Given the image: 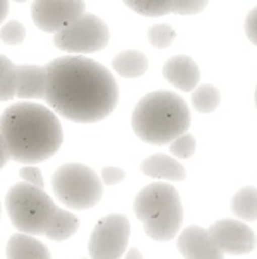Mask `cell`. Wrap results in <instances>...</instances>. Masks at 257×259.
Instances as JSON below:
<instances>
[{
  "mask_svg": "<svg viewBox=\"0 0 257 259\" xmlns=\"http://www.w3.org/2000/svg\"><path fill=\"white\" fill-rule=\"evenodd\" d=\"M44 99L64 118L97 123L118 103V85L111 71L85 56H62L45 65Z\"/></svg>",
  "mask_w": 257,
  "mask_h": 259,
  "instance_id": "obj_1",
  "label": "cell"
},
{
  "mask_svg": "<svg viewBox=\"0 0 257 259\" xmlns=\"http://www.w3.org/2000/svg\"><path fill=\"white\" fill-rule=\"evenodd\" d=\"M0 134L9 158L23 164H38L53 156L64 140L53 111L32 102L6 108L0 117Z\"/></svg>",
  "mask_w": 257,
  "mask_h": 259,
  "instance_id": "obj_2",
  "label": "cell"
},
{
  "mask_svg": "<svg viewBox=\"0 0 257 259\" xmlns=\"http://www.w3.org/2000/svg\"><path fill=\"white\" fill-rule=\"evenodd\" d=\"M191 114L186 102L176 93L159 90L145 94L135 106L132 127L150 144H167L186 134Z\"/></svg>",
  "mask_w": 257,
  "mask_h": 259,
  "instance_id": "obj_3",
  "label": "cell"
},
{
  "mask_svg": "<svg viewBox=\"0 0 257 259\" xmlns=\"http://www.w3.org/2000/svg\"><path fill=\"white\" fill-rule=\"evenodd\" d=\"M133 211L145 234L156 241H170L180 231L183 208L177 190L170 184H150L133 202Z\"/></svg>",
  "mask_w": 257,
  "mask_h": 259,
  "instance_id": "obj_4",
  "label": "cell"
},
{
  "mask_svg": "<svg viewBox=\"0 0 257 259\" xmlns=\"http://www.w3.org/2000/svg\"><path fill=\"white\" fill-rule=\"evenodd\" d=\"M11 223L24 235H44L47 223L56 206L50 196L36 187L20 182L9 188L5 197Z\"/></svg>",
  "mask_w": 257,
  "mask_h": 259,
  "instance_id": "obj_5",
  "label": "cell"
},
{
  "mask_svg": "<svg viewBox=\"0 0 257 259\" xmlns=\"http://www.w3.org/2000/svg\"><path fill=\"white\" fill-rule=\"evenodd\" d=\"M55 196L68 208L85 211L94 208L103 196L98 175L83 164H64L52 176Z\"/></svg>",
  "mask_w": 257,
  "mask_h": 259,
  "instance_id": "obj_6",
  "label": "cell"
},
{
  "mask_svg": "<svg viewBox=\"0 0 257 259\" xmlns=\"http://www.w3.org/2000/svg\"><path fill=\"white\" fill-rule=\"evenodd\" d=\"M109 29L106 23L89 12H85L61 32L55 33L53 42L58 49L70 53H94L109 42Z\"/></svg>",
  "mask_w": 257,
  "mask_h": 259,
  "instance_id": "obj_7",
  "label": "cell"
},
{
  "mask_svg": "<svg viewBox=\"0 0 257 259\" xmlns=\"http://www.w3.org/2000/svg\"><path fill=\"white\" fill-rule=\"evenodd\" d=\"M130 237V222L121 214L103 217L92 229L88 244L91 259H121Z\"/></svg>",
  "mask_w": 257,
  "mask_h": 259,
  "instance_id": "obj_8",
  "label": "cell"
},
{
  "mask_svg": "<svg viewBox=\"0 0 257 259\" xmlns=\"http://www.w3.org/2000/svg\"><path fill=\"white\" fill-rule=\"evenodd\" d=\"M35 26L48 33H58L85 14L82 0H36L30 8Z\"/></svg>",
  "mask_w": 257,
  "mask_h": 259,
  "instance_id": "obj_9",
  "label": "cell"
},
{
  "mask_svg": "<svg viewBox=\"0 0 257 259\" xmlns=\"http://www.w3.org/2000/svg\"><path fill=\"white\" fill-rule=\"evenodd\" d=\"M208 232L223 255H245L256 249V234L248 225L239 220H218L208 229Z\"/></svg>",
  "mask_w": 257,
  "mask_h": 259,
  "instance_id": "obj_10",
  "label": "cell"
},
{
  "mask_svg": "<svg viewBox=\"0 0 257 259\" xmlns=\"http://www.w3.org/2000/svg\"><path fill=\"white\" fill-rule=\"evenodd\" d=\"M177 249L185 259H224L223 252L217 247L208 229L195 225L180 232Z\"/></svg>",
  "mask_w": 257,
  "mask_h": 259,
  "instance_id": "obj_11",
  "label": "cell"
},
{
  "mask_svg": "<svg viewBox=\"0 0 257 259\" xmlns=\"http://www.w3.org/2000/svg\"><path fill=\"white\" fill-rule=\"evenodd\" d=\"M164 77L182 91H192L200 82V68L197 62L186 55L171 56L162 67Z\"/></svg>",
  "mask_w": 257,
  "mask_h": 259,
  "instance_id": "obj_12",
  "label": "cell"
},
{
  "mask_svg": "<svg viewBox=\"0 0 257 259\" xmlns=\"http://www.w3.org/2000/svg\"><path fill=\"white\" fill-rule=\"evenodd\" d=\"M17 97L21 99H44L47 87L45 65H15Z\"/></svg>",
  "mask_w": 257,
  "mask_h": 259,
  "instance_id": "obj_13",
  "label": "cell"
},
{
  "mask_svg": "<svg viewBox=\"0 0 257 259\" xmlns=\"http://www.w3.org/2000/svg\"><path fill=\"white\" fill-rule=\"evenodd\" d=\"M141 171L155 179H167V181H183L186 178L185 167L176 161L174 158L156 153L141 164Z\"/></svg>",
  "mask_w": 257,
  "mask_h": 259,
  "instance_id": "obj_14",
  "label": "cell"
},
{
  "mask_svg": "<svg viewBox=\"0 0 257 259\" xmlns=\"http://www.w3.org/2000/svg\"><path fill=\"white\" fill-rule=\"evenodd\" d=\"M6 259H52L48 249L35 237L14 234L6 244Z\"/></svg>",
  "mask_w": 257,
  "mask_h": 259,
  "instance_id": "obj_15",
  "label": "cell"
},
{
  "mask_svg": "<svg viewBox=\"0 0 257 259\" xmlns=\"http://www.w3.org/2000/svg\"><path fill=\"white\" fill-rule=\"evenodd\" d=\"M112 68L126 79H135L147 71L148 59L139 50H123L112 59Z\"/></svg>",
  "mask_w": 257,
  "mask_h": 259,
  "instance_id": "obj_16",
  "label": "cell"
},
{
  "mask_svg": "<svg viewBox=\"0 0 257 259\" xmlns=\"http://www.w3.org/2000/svg\"><path fill=\"white\" fill-rule=\"evenodd\" d=\"M79 229V220L74 214L56 208L53 215L50 217L44 235L53 241H64L73 237Z\"/></svg>",
  "mask_w": 257,
  "mask_h": 259,
  "instance_id": "obj_17",
  "label": "cell"
},
{
  "mask_svg": "<svg viewBox=\"0 0 257 259\" xmlns=\"http://www.w3.org/2000/svg\"><path fill=\"white\" fill-rule=\"evenodd\" d=\"M232 211L236 217L254 222L257 220V188L245 187L232 199Z\"/></svg>",
  "mask_w": 257,
  "mask_h": 259,
  "instance_id": "obj_18",
  "label": "cell"
},
{
  "mask_svg": "<svg viewBox=\"0 0 257 259\" xmlns=\"http://www.w3.org/2000/svg\"><path fill=\"white\" fill-rule=\"evenodd\" d=\"M220 100H221V96H220L218 88H215L211 83L200 85L192 93V105L201 114L214 112L218 108Z\"/></svg>",
  "mask_w": 257,
  "mask_h": 259,
  "instance_id": "obj_19",
  "label": "cell"
},
{
  "mask_svg": "<svg viewBox=\"0 0 257 259\" xmlns=\"http://www.w3.org/2000/svg\"><path fill=\"white\" fill-rule=\"evenodd\" d=\"M124 3L145 17H161L173 12V0H126Z\"/></svg>",
  "mask_w": 257,
  "mask_h": 259,
  "instance_id": "obj_20",
  "label": "cell"
},
{
  "mask_svg": "<svg viewBox=\"0 0 257 259\" xmlns=\"http://www.w3.org/2000/svg\"><path fill=\"white\" fill-rule=\"evenodd\" d=\"M176 39V30L168 24H155L148 29V41L158 47L165 49Z\"/></svg>",
  "mask_w": 257,
  "mask_h": 259,
  "instance_id": "obj_21",
  "label": "cell"
},
{
  "mask_svg": "<svg viewBox=\"0 0 257 259\" xmlns=\"http://www.w3.org/2000/svg\"><path fill=\"white\" fill-rule=\"evenodd\" d=\"M195 149H197V141H195L194 135H191V134H183L170 143L171 155H174L176 158H182V159L191 158L194 155Z\"/></svg>",
  "mask_w": 257,
  "mask_h": 259,
  "instance_id": "obj_22",
  "label": "cell"
},
{
  "mask_svg": "<svg viewBox=\"0 0 257 259\" xmlns=\"http://www.w3.org/2000/svg\"><path fill=\"white\" fill-rule=\"evenodd\" d=\"M24 38H26V27L17 20L5 23L0 29V39L6 44L11 46L21 44Z\"/></svg>",
  "mask_w": 257,
  "mask_h": 259,
  "instance_id": "obj_23",
  "label": "cell"
},
{
  "mask_svg": "<svg viewBox=\"0 0 257 259\" xmlns=\"http://www.w3.org/2000/svg\"><path fill=\"white\" fill-rule=\"evenodd\" d=\"M206 6H208L206 0H173V12L182 15L198 14Z\"/></svg>",
  "mask_w": 257,
  "mask_h": 259,
  "instance_id": "obj_24",
  "label": "cell"
},
{
  "mask_svg": "<svg viewBox=\"0 0 257 259\" xmlns=\"http://www.w3.org/2000/svg\"><path fill=\"white\" fill-rule=\"evenodd\" d=\"M17 93V76H15V67L12 71H9L6 76L0 79V102L11 100Z\"/></svg>",
  "mask_w": 257,
  "mask_h": 259,
  "instance_id": "obj_25",
  "label": "cell"
},
{
  "mask_svg": "<svg viewBox=\"0 0 257 259\" xmlns=\"http://www.w3.org/2000/svg\"><path fill=\"white\" fill-rule=\"evenodd\" d=\"M20 178L24 181V184H29L32 187H36L39 190L44 188V178L41 175V171L36 167L32 165H26L20 170Z\"/></svg>",
  "mask_w": 257,
  "mask_h": 259,
  "instance_id": "obj_26",
  "label": "cell"
},
{
  "mask_svg": "<svg viewBox=\"0 0 257 259\" xmlns=\"http://www.w3.org/2000/svg\"><path fill=\"white\" fill-rule=\"evenodd\" d=\"M126 178V173L124 170L118 168V167H105L101 170V184H106V185H115L118 182H121L123 179Z\"/></svg>",
  "mask_w": 257,
  "mask_h": 259,
  "instance_id": "obj_27",
  "label": "cell"
},
{
  "mask_svg": "<svg viewBox=\"0 0 257 259\" xmlns=\"http://www.w3.org/2000/svg\"><path fill=\"white\" fill-rule=\"evenodd\" d=\"M245 33L247 38L257 46V6L248 12L245 18Z\"/></svg>",
  "mask_w": 257,
  "mask_h": 259,
  "instance_id": "obj_28",
  "label": "cell"
},
{
  "mask_svg": "<svg viewBox=\"0 0 257 259\" xmlns=\"http://www.w3.org/2000/svg\"><path fill=\"white\" fill-rule=\"evenodd\" d=\"M14 62L8 58V56H5V55H0V79L3 77V76H6L9 71H12L14 70Z\"/></svg>",
  "mask_w": 257,
  "mask_h": 259,
  "instance_id": "obj_29",
  "label": "cell"
},
{
  "mask_svg": "<svg viewBox=\"0 0 257 259\" xmlns=\"http://www.w3.org/2000/svg\"><path fill=\"white\" fill-rule=\"evenodd\" d=\"M9 159H11V158H9V153H8L6 144H5L3 137H2V134H0V170L8 164V161H9Z\"/></svg>",
  "mask_w": 257,
  "mask_h": 259,
  "instance_id": "obj_30",
  "label": "cell"
},
{
  "mask_svg": "<svg viewBox=\"0 0 257 259\" xmlns=\"http://www.w3.org/2000/svg\"><path fill=\"white\" fill-rule=\"evenodd\" d=\"M9 11V3L6 0H0V23L6 18Z\"/></svg>",
  "mask_w": 257,
  "mask_h": 259,
  "instance_id": "obj_31",
  "label": "cell"
},
{
  "mask_svg": "<svg viewBox=\"0 0 257 259\" xmlns=\"http://www.w3.org/2000/svg\"><path fill=\"white\" fill-rule=\"evenodd\" d=\"M124 259H144V258H142V253L139 252V249H130V250L126 253V258Z\"/></svg>",
  "mask_w": 257,
  "mask_h": 259,
  "instance_id": "obj_32",
  "label": "cell"
},
{
  "mask_svg": "<svg viewBox=\"0 0 257 259\" xmlns=\"http://www.w3.org/2000/svg\"><path fill=\"white\" fill-rule=\"evenodd\" d=\"M256 105H257V88H256Z\"/></svg>",
  "mask_w": 257,
  "mask_h": 259,
  "instance_id": "obj_33",
  "label": "cell"
}]
</instances>
